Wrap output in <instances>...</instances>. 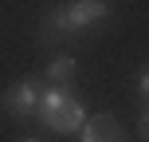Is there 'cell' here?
I'll list each match as a JSON object with an SVG mask.
<instances>
[{"label":"cell","instance_id":"obj_1","mask_svg":"<svg viewBox=\"0 0 149 142\" xmlns=\"http://www.w3.org/2000/svg\"><path fill=\"white\" fill-rule=\"evenodd\" d=\"M43 75H24V79H16L12 87L0 95V111L12 114V122H36L39 114V95H43Z\"/></svg>","mask_w":149,"mask_h":142},{"label":"cell","instance_id":"obj_2","mask_svg":"<svg viewBox=\"0 0 149 142\" xmlns=\"http://www.w3.org/2000/svg\"><path fill=\"white\" fill-rule=\"evenodd\" d=\"M110 16H114V4H110V0H67V20H71V28L79 32V36L102 28Z\"/></svg>","mask_w":149,"mask_h":142},{"label":"cell","instance_id":"obj_3","mask_svg":"<svg viewBox=\"0 0 149 142\" xmlns=\"http://www.w3.org/2000/svg\"><path fill=\"white\" fill-rule=\"evenodd\" d=\"M39 44H67V40H79V32L71 28L67 20V4H51L39 12V32H36Z\"/></svg>","mask_w":149,"mask_h":142},{"label":"cell","instance_id":"obj_4","mask_svg":"<svg viewBox=\"0 0 149 142\" xmlns=\"http://www.w3.org/2000/svg\"><path fill=\"white\" fill-rule=\"evenodd\" d=\"M39 75H43L47 87H74V79H79V55L63 47V52H55L51 59L43 63Z\"/></svg>","mask_w":149,"mask_h":142},{"label":"cell","instance_id":"obj_5","mask_svg":"<svg viewBox=\"0 0 149 142\" xmlns=\"http://www.w3.org/2000/svg\"><path fill=\"white\" fill-rule=\"evenodd\" d=\"M86 119H90V111H86V103H82L79 95L71 99L67 107H63L55 119H47L43 122V130H51V134H79L82 126H86Z\"/></svg>","mask_w":149,"mask_h":142},{"label":"cell","instance_id":"obj_6","mask_svg":"<svg viewBox=\"0 0 149 142\" xmlns=\"http://www.w3.org/2000/svg\"><path fill=\"white\" fill-rule=\"evenodd\" d=\"M79 142H126V134H122L118 119L102 111V114H90L86 119V126L79 130Z\"/></svg>","mask_w":149,"mask_h":142},{"label":"cell","instance_id":"obj_7","mask_svg":"<svg viewBox=\"0 0 149 142\" xmlns=\"http://www.w3.org/2000/svg\"><path fill=\"white\" fill-rule=\"evenodd\" d=\"M74 99V91L71 87H43V95H39V114H36V122L39 126H43L47 119H55V114L63 111V107H67Z\"/></svg>","mask_w":149,"mask_h":142},{"label":"cell","instance_id":"obj_8","mask_svg":"<svg viewBox=\"0 0 149 142\" xmlns=\"http://www.w3.org/2000/svg\"><path fill=\"white\" fill-rule=\"evenodd\" d=\"M134 95H137V103H141V107L149 103V63L137 71V79H134Z\"/></svg>","mask_w":149,"mask_h":142},{"label":"cell","instance_id":"obj_9","mask_svg":"<svg viewBox=\"0 0 149 142\" xmlns=\"http://www.w3.org/2000/svg\"><path fill=\"white\" fill-rule=\"evenodd\" d=\"M137 130H141V138L149 142V103H145V107H137Z\"/></svg>","mask_w":149,"mask_h":142},{"label":"cell","instance_id":"obj_10","mask_svg":"<svg viewBox=\"0 0 149 142\" xmlns=\"http://www.w3.org/2000/svg\"><path fill=\"white\" fill-rule=\"evenodd\" d=\"M16 142H43V134H20Z\"/></svg>","mask_w":149,"mask_h":142}]
</instances>
